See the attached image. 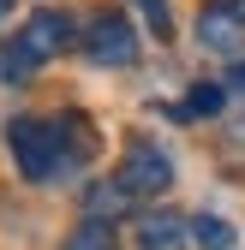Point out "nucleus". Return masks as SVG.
<instances>
[{
    "label": "nucleus",
    "mask_w": 245,
    "mask_h": 250,
    "mask_svg": "<svg viewBox=\"0 0 245 250\" xmlns=\"http://www.w3.org/2000/svg\"><path fill=\"white\" fill-rule=\"evenodd\" d=\"M6 143H12L18 173L36 179V185H54L66 167H78V161L96 155V137H90L84 113H66V119H12Z\"/></svg>",
    "instance_id": "nucleus-1"
},
{
    "label": "nucleus",
    "mask_w": 245,
    "mask_h": 250,
    "mask_svg": "<svg viewBox=\"0 0 245 250\" xmlns=\"http://www.w3.org/2000/svg\"><path fill=\"white\" fill-rule=\"evenodd\" d=\"M66 42H72V18H66V12H54V6H48V12H36V18L24 24V36H18L6 54H0V78H6V83L30 78L42 60H54Z\"/></svg>",
    "instance_id": "nucleus-2"
},
{
    "label": "nucleus",
    "mask_w": 245,
    "mask_h": 250,
    "mask_svg": "<svg viewBox=\"0 0 245 250\" xmlns=\"http://www.w3.org/2000/svg\"><path fill=\"white\" fill-rule=\"evenodd\" d=\"M114 179L126 185L132 197H156V191H168V185H173V161H168L149 137H138V143H126V161H120Z\"/></svg>",
    "instance_id": "nucleus-3"
},
{
    "label": "nucleus",
    "mask_w": 245,
    "mask_h": 250,
    "mask_svg": "<svg viewBox=\"0 0 245 250\" xmlns=\"http://www.w3.org/2000/svg\"><path fill=\"white\" fill-rule=\"evenodd\" d=\"M84 54L96 60V66H132V60H138V30H132V18H120V12L90 18Z\"/></svg>",
    "instance_id": "nucleus-4"
},
{
    "label": "nucleus",
    "mask_w": 245,
    "mask_h": 250,
    "mask_svg": "<svg viewBox=\"0 0 245 250\" xmlns=\"http://www.w3.org/2000/svg\"><path fill=\"white\" fill-rule=\"evenodd\" d=\"M197 42L209 54H233L245 42V0H203L197 6Z\"/></svg>",
    "instance_id": "nucleus-5"
},
{
    "label": "nucleus",
    "mask_w": 245,
    "mask_h": 250,
    "mask_svg": "<svg viewBox=\"0 0 245 250\" xmlns=\"http://www.w3.org/2000/svg\"><path fill=\"white\" fill-rule=\"evenodd\" d=\"M186 221H173V214H144L138 221V250H186Z\"/></svg>",
    "instance_id": "nucleus-6"
},
{
    "label": "nucleus",
    "mask_w": 245,
    "mask_h": 250,
    "mask_svg": "<svg viewBox=\"0 0 245 250\" xmlns=\"http://www.w3.org/2000/svg\"><path fill=\"white\" fill-rule=\"evenodd\" d=\"M132 203H138V197H132L120 179H102V185H90V191H84V208H90V221H102V214H126Z\"/></svg>",
    "instance_id": "nucleus-7"
},
{
    "label": "nucleus",
    "mask_w": 245,
    "mask_h": 250,
    "mask_svg": "<svg viewBox=\"0 0 245 250\" xmlns=\"http://www.w3.org/2000/svg\"><path fill=\"white\" fill-rule=\"evenodd\" d=\"M192 244L197 250H233V221H221V214H197V221H192Z\"/></svg>",
    "instance_id": "nucleus-8"
},
{
    "label": "nucleus",
    "mask_w": 245,
    "mask_h": 250,
    "mask_svg": "<svg viewBox=\"0 0 245 250\" xmlns=\"http://www.w3.org/2000/svg\"><path fill=\"white\" fill-rule=\"evenodd\" d=\"M66 250H114V232H108L102 221H84V227L66 238Z\"/></svg>",
    "instance_id": "nucleus-9"
},
{
    "label": "nucleus",
    "mask_w": 245,
    "mask_h": 250,
    "mask_svg": "<svg viewBox=\"0 0 245 250\" xmlns=\"http://www.w3.org/2000/svg\"><path fill=\"white\" fill-rule=\"evenodd\" d=\"M216 107H221V89H216V83H197L192 102H186V113H216Z\"/></svg>",
    "instance_id": "nucleus-10"
},
{
    "label": "nucleus",
    "mask_w": 245,
    "mask_h": 250,
    "mask_svg": "<svg viewBox=\"0 0 245 250\" xmlns=\"http://www.w3.org/2000/svg\"><path fill=\"white\" fill-rule=\"evenodd\" d=\"M149 24H156V36H173V18H168V0H144Z\"/></svg>",
    "instance_id": "nucleus-11"
},
{
    "label": "nucleus",
    "mask_w": 245,
    "mask_h": 250,
    "mask_svg": "<svg viewBox=\"0 0 245 250\" xmlns=\"http://www.w3.org/2000/svg\"><path fill=\"white\" fill-rule=\"evenodd\" d=\"M227 83H233V89H245V60H239L233 72H227Z\"/></svg>",
    "instance_id": "nucleus-12"
},
{
    "label": "nucleus",
    "mask_w": 245,
    "mask_h": 250,
    "mask_svg": "<svg viewBox=\"0 0 245 250\" xmlns=\"http://www.w3.org/2000/svg\"><path fill=\"white\" fill-rule=\"evenodd\" d=\"M6 12H12V0H0V18H6Z\"/></svg>",
    "instance_id": "nucleus-13"
}]
</instances>
